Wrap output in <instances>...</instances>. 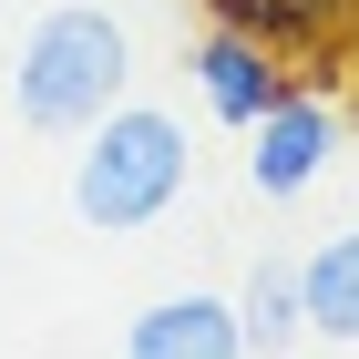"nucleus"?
<instances>
[{"label": "nucleus", "mask_w": 359, "mask_h": 359, "mask_svg": "<svg viewBox=\"0 0 359 359\" xmlns=\"http://www.w3.org/2000/svg\"><path fill=\"white\" fill-rule=\"evenodd\" d=\"M134 83V31L72 0V11H41L21 31V62H11V113H21L31 134H83L103 103H123Z\"/></svg>", "instance_id": "obj_1"}, {"label": "nucleus", "mask_w": 359, "mask_h": 359, "mask_svg": "<svg viewBox=\"0 0 359 359\" xmlns=\"http://www.w3.org/2000/svg\"><path fill=\"white\" fill-rule=\"evenodd\" d=\"M185 195V123L165 103H103L72 154V216L103 236H134Z\"/></svg>", "instance_id": "obj_2"}, {"label": "nucleus", "mask_w": 359, "mask_h": 359, "mask_svg": "<svg viewBox=\"0 0 359 359\" xmlns=\"http://www.w3.org/2000/svg\"><path fill=\"white\" fill-rule=\"evenodd\" d=\"M329 154H339V113H329V93H298V83H287V93L247 123V185L267 195V205L308 195L318 175H329Z\"/></svg>", "instance_id": "obj_3"}, {"label": "nucleus", "mask_w": 359, "mask_h": 359, "mask_svg": "<svg viewBox=\"0 0 359 359\" xmlns=\"http://www.w3.org/2000/svg\"><path fill=\"white\" fill-rule=\"evenodd\" d=\"M287 83H298V62H277L267 41L205 21V41H195V93H205V113H216V123H236V134H247V123H257Z\"/></svg>", "instance_id": "obj_4"}, {"label": "nucleus", "mask_w": 359, "mask_h": 359, "mask_svg": "<svg viewBox=\"0 0 359 359\" xmlns=\"http://www.w3.org/2000/svg\"><path fill=\"white\" fill-rule=\"evenodd\" d=\"M205 21L267 41L277 62H339V41L359 31V0H205Z\"/></svg>", "instance_id": "obj_5"}, {"label": "nucleus", "mask_w": 359, "mask_h": 359, "mask_svg": "<svg viewBox=\"0 0 359 359\" xmlns=\"http://www.w3.org/2000/svg\"><path fill=\"white\" fill-rule=\"evenodd\" d=\"M123 359H247V339H236V298H205V287L154 298L134 329H123Z\"/></svg>", "instance_id": "obj_6"}, {"label": "nucleus", "mask_w": 359, "mask_h": 359, "mask_svg": "<svg viewBox=\"0 0 359 359\" xmlns=\"http://www.w3.org/2000/svg\"><path fill=\"white\" fill-rule=\"evenodd\" d=\"M298 308L318 339H349L359 349V236H329L318 257H298Z\"/></svg>", "instance_id": "obj_7"}, {"label": "nucleus", "mask_w": 359, "mask_h": 359, "mask_svg": "<svg viewBox=\"0 0 359 359\" xmlns=\"http://www.w3.org/2000/svg\"><path fill=\"white\" fill-rule=\"evenodd\" d=\"M236 339H247L257 359H277V349H298L308 339V308H298V267H257L247 287H236Z\"/></svg>", "instance_id": "obj_8"}]
</instances>
